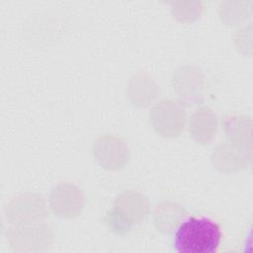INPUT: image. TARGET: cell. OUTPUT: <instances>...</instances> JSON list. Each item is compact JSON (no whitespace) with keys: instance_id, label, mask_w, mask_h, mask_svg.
<instances>
[{"instance_id":"cell-1","label":"cell","mask_w":253,"mask_h":253,"mask_svg":"<svg viewBox=\"0 0 253 253\" xmlns=\"http://www.w3.org/2000/svg\"><path fill=\"white\" fill-rule=\"evenodd\" d=\"M221 239L217 223L205 217H190L183 221L174 235L173 247L177 252H215Z\"/></svg>"},{"instance_id":"cell-2","label":"cell","mask_w":253,"mask_h":253,"mask_svg":"<svg viewBox=\"0 0 253 253\" xmlns=\"http://www.w3.org/2000/svg\"><path fill=\"white\" fill-rule=\"evenodd\" d=\"M154 129L165 136L177 135L185 124V112L177 103L164 100L151 113Z\"/></svg>"},{"instance_id":"cell-3","label":"cell","mask_w":253,"mask_h":253,"mask_svg":"<svg viewBox=\"0 0 253 253\" xmlns=\"http://www.w3.org/2000/svg\"><path fill=\"white\" fill-rule=\"evenodd\" d=\"M94 155L107 169H119L127 161V149L124 143L112 136L99 138L93 146Z\"/></svg>"},{"instance_id":"cell-4","label":"cell","mask_w":253,"mask_h":253,"mask_svg":"<svg viewBox=\"0 0 253 253\" xmlns=\"http://www.w3.org/2000/svg\"><path fill=\"white\" fill-rule=\"evenodd\" d=\"M190 128L193 137L197 141L207 143L214 137L216 129L215 116L209 109L200 110L193 116Z\"/></svg>"},{"instance_id":"cell-5","label":"cell","mask_w":253,"mask_h":253,"mask_svg":"<svg viewBox=\"0 0 253 253\" xmlns=\"http://www.w3.org/2000/svg\"><path fill=\"white\" fill-rule=\"evenodd\" d=\"M139 196L140 195L137 193H125L122 196H120L115 203V209L131 223L133 221H140L141 219H143L147 212L146 202L138 204L133 207V204L135 203Z\"/></svg>"},{"instance_id":"cell-6","label":"cell","mask_w":253,"mask_h":253,"mask_svg":"<svg viewBox=\"0 0 253 253\" xmlns=\"http://www.w3.org/2000/svg\"><path fill=\"white\" fill-rule=\"evenodd\" d=\"M105 222L110 230L117 234H126L131 228V222L127 220L116 209L107 213L105 217Z\"/></svg>"}]
</instances>
